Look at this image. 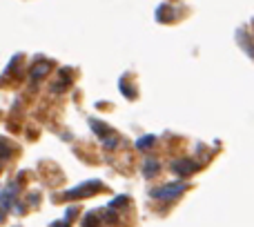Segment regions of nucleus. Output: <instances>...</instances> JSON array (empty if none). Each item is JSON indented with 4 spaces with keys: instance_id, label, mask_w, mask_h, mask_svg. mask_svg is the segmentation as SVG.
<instances>
[{
    "instance_id": "nucleus-2",
    "label": "nucleus",
    "mask_w": 254,
    "mask_h": 227,
    "mask_svg": "<svg viewBox=\"0 0 254 227\" xmlns=\"http://www.w3.org/2000/svg\"><path fill=\"white\" fill-rule=\"evenodd\" d=\"M89 125L94 127V131H96L98 136H101V140H103V145L105 147H110V149H116L121 145V138L112 131V127L110 125H105V122H101V120H96V118H92L89 120Z\"/></svg>"
},
{
    "instance_id": "nucleus-8",
    "label": "nucleus",
    "mask_w": 254,
    "mask_h": 227,
    "mask_svg": "<svg viewBox=\"0 0 254 227\" xmlns=\"http://www.w3.org/2000/svg\"><path fill=\"white\" fill-rule=\"evenodd\" d=\"M154 143H156V136H154V134H147V136H143V138L136 140V147L143 152V149H149V147H152Z\"/></svg>"
},
{
    "instance_id": "nucleus-4",
    "label": "nucleus",
    "mask_w": 254,
    "mask_h": 227,
    "mask_svg": "<svg viewBox=\"0 0 254 227\" xmlns=\"http://www.w3.org/2000/svg\"><path fill=\"white\" fill-rule=\"evenodd\" d=\"M101 189V185H98V180H89V183L80 185V187L76 189H69V192H65V198H80V196H87V194H94Z\"/></svg>"
},
{
    "instance_id": "nucleus-1",
    "label": "nucleus",
    "mask_w": 254,
    "mask_h": 227,
    "mask_svg": "<svg viewBox=\"0 0 254 227\" xmlns=\"http://www.w3.org/2000/svg\"><path fill=\"white\" fill-rule=\"evenodd\" d=\"M185 189H188V183L174 180V183H165V185H161V187H154L152 198H156V201H174V198H179Z\"/></svg>"
},
{
    "instance_id": "nucleus-7",
    "label": "nucleus",
    "mask_w": 254,
    "mask_h": 227,
    "mask_svg": "<svg viewBox=\"0 0 254 227\" xmlns=\"http://www.w3.org/2000/svg\"><path fill=\"white\" fill-rule=\"evenodd\" d=\"M158 170H161V165H158L156 158H147V161L143 163V176L145 178H152L154 174H158Z\"/></svg>"
},
{
    "instance_id": "nucleus-6",
    "label": "nucleus",
    "mask_w": 254,
    "mask_h": 227,
    "mask_svg": "<svg viewBox=\"0 0 254 227\" xmlns=\"http://www.w3.org/2000/svg\"><path fill=\"white\" fill-rule=\"evenodd\" d=\"M49 71H52V62H49V60H43V58H40V60L36 62L34 67H31L29 76H31V80H40L43 76H47Z\"/></svg>"
},
{
    "instance_id": "nucleus-3",
    "label": "nucleus",
    "mask_w": 254,
    "mask_h": 227,
    "mask_svg": "<svg viewBox=\"0 0 254 227\" xmlns=\"http://www.w3.org/2000/svg\"><path fill=\"white\" fill-rule=\"evenodd\" d=\"M172 171H174V174H179L181 178H185V176H192L194 171H196V163L190 161V158H181V161L172 163Z\"/></svg>"
},
{
    "instance_id": "nucleus-9",
    "label": "nucleus",
    "mask_w": 254,
    "mask_h": 227,
    "mask_svg": "<svg viewBox=\"0 0 254 227\" xmlns=\"http://www.w3.org/2000/svg\"><path fill=\"white\" fill-rule=\"evenodd\" d=\"M69 67H65V69H61V78L63 80H67V74H69ZM54 89V92H61V89H65V83H61V85H58V87H52Z\"/></svg>"
},
{
    "instance_id": "nucleus-5",
    "label": "nucleus",
    "mask_w": 254,
    "mask_h": 227,
    "mask_svg": "<svg viewBox=\"0 0 254 227\" xmlns=\"http://www.w3.org/2000/svg\"><path fill=\"white\" fill-rule=\"evenodd\" d=\"M16 194H18V183H9L7 187L2 189V194H0V203H2L4 214L11 212V203H13V198H16Z\"/></svg>"
}]
</instances>
